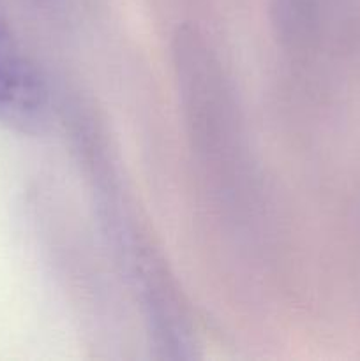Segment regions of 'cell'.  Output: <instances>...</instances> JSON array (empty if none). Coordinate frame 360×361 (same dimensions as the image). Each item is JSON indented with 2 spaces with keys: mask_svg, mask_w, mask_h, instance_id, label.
Segmentation results:
<instances>
[{
  "mask_svg": "<svg viewBox=\"0 0 360 361\" xmlns=\"http://www.w3.org/2000/svg\"><path fill=\"white\" fill-rule=\"evenodd\" d=\"M46 85L0 9V126L35 134L48 123Z\"/></svg>",
  "mask_w": 360,
  "mask_h": 361,
  "instance_id": "obj_1",
  "label": "cell"
}]
</instances>
